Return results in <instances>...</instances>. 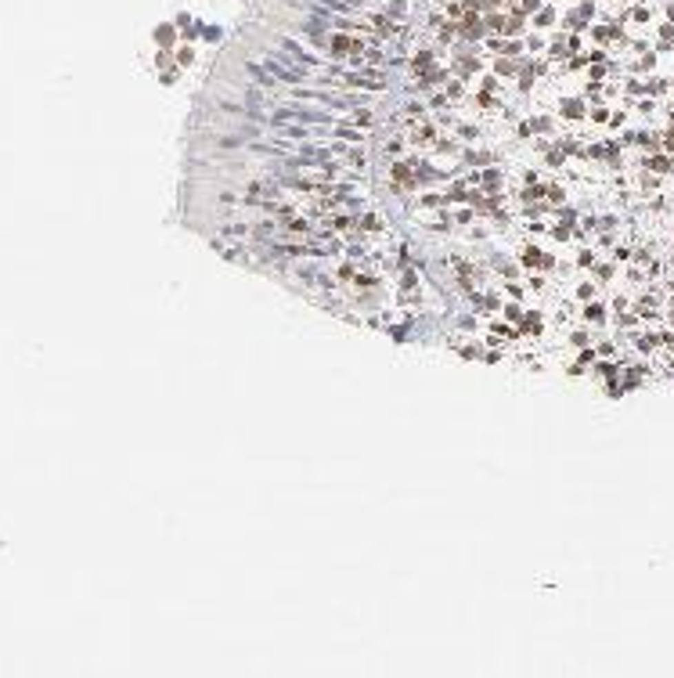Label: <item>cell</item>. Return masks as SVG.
<instances>
[{
  "mask_svg": "<svg viewBox=\"0 0 674 678\" xmlns=\"http://www.w3.org/2000/svg\"><path fill=\"white\" fill-rule=\"evenodd\" d=\"M310 4H321V8H343L339 0H310Z\"/></svg>",
  "mask_w": 674,
  "mask_h": 678,
  "instance_id": "cell-1",
  "label": "cell"
}]
</instances>
